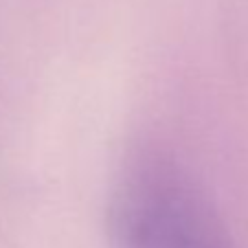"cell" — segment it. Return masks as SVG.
Segmentation results:
<instances>
[{
	"label": "cell",
	"instance_id": "cell-1",
	"mask_svg": "<svg viewBox=\"0 0 248 248\" xmlns=\"http://www.w3.org/2000/svg\"><path fill=\"white\" fill-rule=\"evenodd\" d=\"M108 237L112 248H233L202 187L156 147L123 165L108 206Z\"/></svg>",
	"mask_w": 248,
	"mask_h": 248
}]
</instances>
